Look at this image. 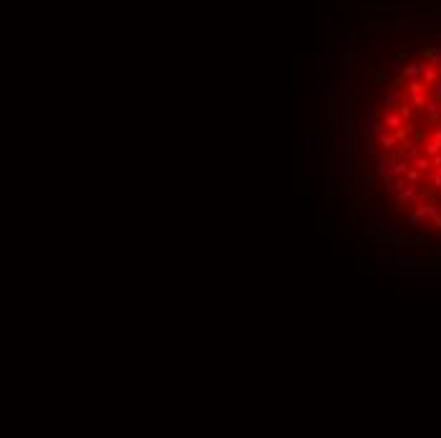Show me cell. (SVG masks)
<instances>
[{
  "instance_id": "6da1fadb",
  "label": "cell",
  "mask_w": 441,
  "mask_h": 438,
  "mask_svg": "<svg viewBox=\"0 0 441 438\" xmlns=\"http://www.w3.org/2000/svg\"><path fill=\"white\" fill-rule=\"evenodd\" d=\"M416 185H406L403 190H398V195H395V200H398V205H411L416 203Z\"/></svg>"
},
{
  "instance_id": "7c38bea8",
  "label": "cell",
  "mask_w": 441,
  "mask_h": 438,
  "mask_svg": "<svg viewBox=\"0 0 441 438\" xmlns=\"http://www.w3.org/2000/svg\"><path fill=\"white\" fill-rule=\"evenodd\" d=\"M436 152H441V145L439 142H434V140H429L426 145H424V155H429V157H434Z\"/></svg>"
},
{
  "instance_id": "52a82bcc",
  "label": "cell",
  "mask_w": 441,
  "mask_h": 438,
  "mask_svg": "<svg viewBox=\"0 0 441 438\" xmlns=\"http://www.w3.org/2000/svg\"><path fill=\"white\" fill-rule=\"evenodd\" d=\"M403 178H406V183H408V185H421V180H424V172L408 165V170H406V175H403Z\"/></svg>"
},
{
  "instance_id": "ba28073f",
  "label": "cell",
  "mask_w": 441,
  "mask_h": 438,
  "mask_svg": "<svg viewBox=\"0 0 441 438\" xmlns=\"http://www.w3.org/2000/svg\"><path fill=\"white\" fill-rule=\"evenodd\" d=\"M411 167H416V170L426 172V170L431 167V157H429V155H416V157H413V162H411Z\"/></svg>"
},
{
  "instance_id": "277c9868",
  "label": "cell",
  "mask_w": 441,
  "mask_h": 438,
  "mask_svg": "<svg viewBox=\"0 0 441 438\" xmlns=\"http://www.w3.org/2000/svg\"><path fill=\"white\" fill-rule=\"evenodd\" d=\"M424 109H426L429 122H439V119H441V99H429Z\"/></svg>"
},
{
  "instance_id": "30bf717a",
  "label": "cell",
  "mask_w": 441,
  "mask_h": 438,
  "mask_svg": "<svg viewBox=\"0 0 441 438\" xmlns=\"http://www.w3.org/2000/svg\"><path fill=\"white\" fill-rule=\"evenodd\" d=\"M406 170H408V162L403 160V157H398L393 165H390V172H393V178H398V175H406Z\"/></svg>"
},
{
  "instance_id": "9c48e42d",
  "label": "cell",
  "mask_w": 441,
  "mask_h": 438,
  "mask_svg": "<svg viewBox=\"0 0 441 438\" xmlns=\"http://www.w3.org/2000/svg\"><path fill=\"white\" fill-rule=\"evenodd\" d=\"M406 221H408V226H421V223H426V221H429V218H426V213H424L421 208H418L416 213H408Z\"/></svg>"
},
{
  "instance_id": "8fae6325",
  "label": "cell",
  "mask_w": 441,
  "mask_h": 438,
  "mask_svg": "<svg viewBox=\"0 0 441 438\" xmlns=\"http://www.w3.org/2000/svg\"><path fill=\"white\" fill-rule=\"evenodd\" d=\"M383 129H386V127H383V124H381L376 117H373V119H370V124H368V137H373V140H376V137L383 132Z\"/></svg>"
},
{
  "instance_id": "3957f363",
  "label": "cell",
  "mask_w": 441,
  "mask_h": 438,
  "mask_svg": "<svg viewBox=\"0 0 441 438\" xmlns=\"http://www.w3.org/2000/svg\"><path fill=\"white\" fill-rule=\"evenodd\" d=\"M403 122H406V119H403L398 112H388V114H383V119H381V124H383L386 129H390V132H393V129H398Z\"/></svg>"
},
{
  "instance_id": "5bb4252c",
  "label": "cell",
  "mask_w": 441,
  "mask_h": 438,
  "mask_svg": "<svg viewBox=\"0 0 441 438\" xmlns=\"http://www.w3.org/2000/svg\"><path fill=\"white\" fill-rule=\"evenodd\" d=\"M431 183H434V188H441V175H439V172L431 178Z\"/></svg>"
},
{
  "instance_id": "4fadbf2b",
  "label": "cell",
  "mask_w": 441,
  "mask_h": 438,
  "mask_svg": "<svg viewBox=\"0 0 441 438\" xmlns=\"http://www.w3.org/2000/svg\"><path fill=\"white\" fill-rule=\"evenodd\" d=\"M413 241H416V246H429V238L426 236H416Z\"/></svg>"
},
{
  "instance_id": "7a4b0ae2",
  "label": "cell",
  "mask_w": 441,
  "mask_h": 438,
  "mask_svg": "<svg viewBox=\"0 0 441 438\" xmlns=\"http://www.w3.org/2000/svg\"><path fill=\"white\" fill-rule=\"evenodd\" d=\"M376 142H378V147H381V149H386V152H390L395 145H398V140H395V135L390 132V129H388V132L383 129V132L376 137Z\"/></svg>"
},
{
  "instance_id": "8992f818",
  "label": "cell",
  "mask_w": 441,
  "mask_h": 438,
  "mask_svg": "<svg viewBox=\"0 0 441 438\" xmlns=\"http://www.w3.org/2000/svg\"><path fill=\"white\" fill-rule=\"evenodd\" d=\"M403 99H406L413 109H424L426 101H429V94H426V92H421V94H403Z\"/></svg>"
},
{
  "instance_id": "5b68a950",
  "label": "cell",
  "mask_w": 441,
  "mask_h": 438,
  "mask_svg": "<svg viewBox=\"0 0 441 438\" xmlns=\"http://www.w3.org/2000/svg\"><path fill=\"white\" fill-rule=\"evenodd\" d=\"M401 149H403V160L411 165V162H413V157L418 155V142H413V140H406V142H401Z\"/></svg>"
},
{
  "instance_id": "9a60e30c",
  "label": "cell",
  "mask_w": 441,
  "mask_h": 438,
  "mask_svg": "<svg viewBox=\"0 0 441 438\" xmlns=\"http://www.w3.org/2000/svg\"><path fill=\"white\" fill-rule=\"evenodd\" d=\"M436 172H439V175H441V165H439V167H436Z\"/></svg>"
}]
</instances>
